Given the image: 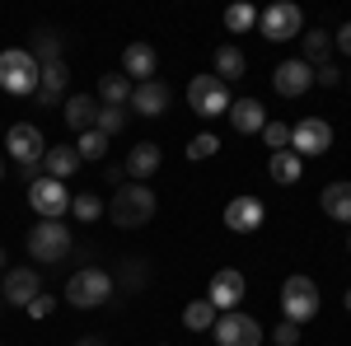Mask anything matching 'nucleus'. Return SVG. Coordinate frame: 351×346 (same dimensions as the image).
Returning a JSON list of instances; mask_svg holds the SVG:
<instances>
[{
  "instance_id": "obj_1",
  "label": "nucleus",
  "mask_w": 351,
  "mask_h": 346,
  "mask_svg": "<svg viewBox=\"0 0 351 346\" xmlns=\"http://www.w3.org/2000/svg\"><path fill=\"white\" fill-rule=\"evenodd\" d=\"M155 211H160V201H155V192H150L145 183L117 187V192H112V201H108V215H112V225H117V230H141V225H150V220H155Z\"/></svg>"
},
{
  "instance_id": "obj_2",
  "label": "nucleus",
  "mask_w": 351,
  "mask_h": 346,
  "mask_svg": "<svg viewBox=\"0 0 351 346\" xmlns=\"http://www.w3.org/2000/svg\"><path fill=\"white\" fill-rule=\"evenodd\" d=\"M71 248H75V239H71V225H61V220H38L33 230H28V258L43 267H56L71 258Z\"/></svg>"
},
{
  "instance_id": "obj_3",
  "label": "nucleus",
  "mask_w": 351,
  "mask_h": 346,
  "mask_svg": "<svg viewBox=\"0 0 351 346\" xmlns=\"http://www.w3.org/2000/svg\"><path fill=\"white\" fill-rule=\"evenodd\" d=\"M108 299H112V276L104 267H80L66 281V304H75V309H99Z\"/></svg>"
},
{
  "instance_id": "obj_4",
  "label": "nucleus",
  "mask_w": 351,
  "mask_h": 346,
  "mask_svg": "<svg viewBox=\"0 0 351 346\" xmlns=\"http://www.w3.org/2000/svg\"><path fill=\"white\" fill-rule=\"evenodd\" d=\"M0 89L19 94V99L38 94V61H33V52H24V47L0 52Z\"/></svg>"
},
{
  "instance_id": "obj_5",
  "label": "nucleus",
  "mask_w": 351,
  "mask_h": 346,
  "mask_svg": "<svg viewBox=\"0 0 351 346\" xmlns=\"http://www.w3.org/2000/svg\"><path fill=\"white\" fill-rule=\"evenodd\" d=\"M230 84L216 80V75H192L188 80V108L197 117H225L230 112Z\"/></svg>"
},
{
  "instance_id": "obj_6",
  "label": "nucleus",
  "mask_w": 351,
  "mask_h": 346,
  "mask_svg": "<svg viewBox=\"0 0 351 346\" xmlns=\"http://www.w3.org/2000/svg\"><path fill=\"white\" fill-rule=\"evenodd\" d=\"M281 314H286V323H309L319 314V286L309 276H286L281 281Z\"/></svg>"
},
{
  "instance_id": "obj_7",
  "label": "nucleus",
  "mask_w": 351,
  "mask_h": 346,
  "mask_svg": "<svg viewBox=\"0 0 351 346\" xmlns=\"http://www.w3.org/2000/svg\"><path fill=\"white\" fill-rule=\"evenodd\" d=\"M258 28H263L267 42H291V38H300V28H304V14H300V5H291V0H276V5H267L258 14Z\"/></svg>"
},
{
  "instance_id": "obj_8",
  "label": "nucleus",
  "mask_w": 351,
  "mask_h": 346,
  "mask_svg": "<svg viewBox=\"0 0 351 346\" xmlns=\"http://www.w3.org/2000/svg\"><path fill=\"white\" fill-rule=\"evenodd\" d=\"M291 150H295L300 160L328 155L332 150V127H328L324 117H300L295 127H291Z\"/></svg>"
},
{
  "instance_id": "obj_9",
  "label": "nucleus",
  "mask_w": 351,
  "mask_h": 346,
  "mask_svg": "<svg viewBox=\"0 0 351 346\" xmlns=\"http://www.w3.org/2000/svg\"><path fill=\"white\" fill-rule=\"evenodd\" d=\"M211 337H216V346H263V328H258V319H248V314H220L216 328H211Z\"/></svg>"
},
{
  "instance_id": "obj_10",
  "label": "nucleus",
  "mask_w": 351,
  "mask_h": 346,
  "mask_svg": "<svg viewBox=\"0 0 351 346\" xmlns=\"http://www.w3.org/2000/svg\"><path fill=\"white\" fill-rule=\"evenodd\" d=\"M28 206L43 215V220H61V215L71 211V192H66V183H56V178H38V183L28 187Z\"/></svg>"
},
{
  "instance_id": "obj_11",
  "label": "nucleus",
  "mask_w": 351,
  "mask_h": 346,
  "mask_svg": "<svg viewBox=\"0 0 351 346\" xmlns=\"http://www.w3.org/2000/svg\"><path fill=\"white\" fill-rule=\"evenodd\" d=\"M5 150H10V160H14V164H43L47 140H43V132H38L33 122H14V127L5 132Z\"/></svg>"
},
{
  "instance_id": "obj_12",
  "label": "nucleus",
  "mask_w": 351,
  "mask_h": 346,
  "mask_svg": "<svg viewBox=\"0 0 351 346\" xmlns=\"http://www.w3.org/2000/svg\"><path fill=\"white\" fill-rule=\"evenodd\" d=\"M38 295H43L38 267H10V271H5V281H0V299H5V304H14V309H28Z\"/></svg>"
},
{
  "instance_id": "obj_13",
  "label": "nucleus",
  "mask_w": 351,
  "mask_h": 346,
  "mask_svg": "<svg viewBox=\"0 0 351 346\" xmlns=\"http://www.w3.org/2000/svg\"><path fill=\"white\" fill-rule=\"evenodd\" d=\"M243 271H234V267H220L216 276H211V286H206V299L216 304V314H234L243 299Z\"/></svg>"
},
{
  "instance_id": "obj_14",
  "label": "nucleus",
  "mask_w": 351,
  "mask_h": 346,
  "mask_svg": "<svg viewBox=\"0 0 351 346\" xmlns=\"http://www.w3.org/2000/svg\"><path fill=\"white\" fill-rule=\"evenodd\" d=\"M263 220H267L263 201L248 197V192H239V197L225 201V230H234V234H253V230H263Z\"/></svg>"
},
{
  "instance_id": "obj_15",
  "label": "nucleus",
  "mask_w": 351,
  "mask_h": 346,
  "mask_svg": "<svg viewBox=\"0 0 351 346\" xmlns=\"http://www.w3.org/2000/svg\"><path fill=\"white\" fill-rule=\"evenodd\" d=\"M271 84H276V94H281V99H300V94H309V89H314V66H304L300 56H291V61H281V66H276Z\"/></svg>"
},
{
  "instance_id": "obj_16",
  "label": "nucleus",
  "mask_w": 351,
  "mask_h": 346,
  "mask_svg": "<svg viewBox=\"0 0 351 346\" xmlns=\"http://www.w3.org/2000/svg\"><path fill=\"white\" fill-rule=\"evenodd\" d=\"M66 84H71V66H66V56H61V61H43V66H38V103L56 108V103H61V94H66Z\"/></svg>"
},
{
  "instance_id": "obj_17",
  "label": "nucleus",
  "mask_w": 351,
  "mask_h": 346,
  "mask_svg": "<svg viewBox=\"0 0 351 346\" xmlns=\"http://www.w3.org/2000/svg\"><path fill=\"white\" fill-rule=\"evenodd\" d=\"M155 66H160V56H155L150 42H127V47H122V75L132 84L155 80Z\"/></svg>"
},
{
  "instance_id": "obj_18",
  "label": "nucleus",
  "mask_w": 351,
  "mask_h": 346,
  "mask_svg": "<svg viewBox=\"0 0 351 346\" xmlns=\"http://www.w3.org/2000/svg\"><path fill=\"white\" fill-rule=\"evenodd\" d=\"M169 103H173V94L164 80H145L132 89V112H141V117H164Z\"/></svg>"
},
{
  "instance_id": "obj_19",
  "label": "nucleus",
  "mask_w": 351,
  "mask_h": 346,
  "mask_svg": "<svg viewBox=\"0 0 351 346\" xmlns=\"http://www.w3.org/2000/svg\"><path fill=\"white\" fill-rule=\"evenodd\" d=\"M225 117H230V127H234L239 136H253V132H263V127H267V112H263L258 99H234Z\"/></svg>"
},
{
  "instance_id": "obj_20",
  "label": "nucleus",
  "mask_w": 351,
  "mask_h": 346,
  "mask_svg": "<svg viewBox=\"0 0 351 346\" xmlns=\"http://www.w3.org/2000/svg\"><path fill=\"white\" fill-rule=\"evenodd\" d=\"M61 108H66L61 117H66V127H71V132H89V127H94V117H99V99H94V94H71Z\"/></svg>"
},
{
  "instance_id": "obj_21",
  "label": "nucleus",
  "mask_w": 351,
  "mask_h": 346,
  "mask_svg": "<svg viewBox=\"0 0 351 346\" xmlns=\"http://www.w3.org/2000/svg\"><path fill=\"white\" fill-rule=\"evenodd\" d=\"M160 164H164V150L145 140V145H136L132 155H127V178H132V183H145V178L160 169Z\"/></svg>"
},
{
  "instance_id": "obj_22",
  "label": "nucleus",
  "mask_w": 351,
  "mask_h": 346,
  "mask_svg": "<svg viewBox=\"0 0 351 346\" xmlns=\"http://www.w3.org/2000/svg\"><path fill=\"white\" fill-rule=\"evenodd\" d=\"M319 206H324L328 220H337V225H351V183H328L324 197H319Z\"/></svg>"
},
{
  "instance_id": "obj_23",
  "label": "nucleus",
  "mask_w": 351,
  "mask_h": 346,
  "mask_svg": "<svg viewBox=\"0 0 351 346\" xmlns=\"http://www.w3.org/2000/svg\"><path fill=\"white\" fill-rule=\"evenodd\" d=\"M43 169H47V178L66 183V178L80 169V155H75V145H47V155H43Z\"/></svg>"
},
{
  "instance_id": "obj_24",
  "label": "nucleus",
  "mask_w": 351,
  "mask_h": 346,
  "mask_svg": "<svg viewBox=\"0 0 351 346\" xmlns=\"http://www.w3.org/2000/svg\"><path fill=\"white\" fill-rule=\"evenodd\" d=\"M243 71H248V61H243V52L234 47V42H220L216 47V80H243Z\"/></svg>"
},
{
  "instance_id": "obj_25",
  "label": "nucleus",
  "mask_w": 351,
  "mask_h": 346,
  "mask_svg": "<svg viewBox=\"0 0 351 346\" xmlns=\"http://www.w3.org/2000/svg\"><path fill=\"white\" fill-rule=\"evenodd\" d=\"M132 89L136 84L127 80V75H122V71H117V75H99V99H104V108H122V103H132Z\"/></svg>"
},
{
  "instance_id": "obj_26",
  "label": "nucleus",
  "mask_w": 351,
  "mask_h": 346,
  "mask_svg": "<svg viewBox=\"0 0 351 346\" xmlns=\"http://www.w3.org/2000/svg\"><path fill=\"white\" fill-rule=\"evenodd\" d=\"M328 56H332V33L309 28V33H304V42H300V61H304V66H324Z\"/></svg>"
},
{
  "instance_id": "obj_27",
  "label": "nucleus",
  "mask_w": 351,
  "mask_h": 346,
  "mask_svg": "<svg viewBox=\"0 0 351 346\" xmlns=\"http://www.w3.org/2000/svg\"><path fill=\"white\" fill-rule=\"evenodd\" d=\"M267 173H271V183H300V173H304V160H300L295 150H276L267 164Z\"/></svg>"
},
{
  "instance_id": "obj_28",
  "label": "nucleus",
  "mask_w": 351,
  "mask_h": 346,
  "mask_svg": "<svg viewBox=\"0 0 351 346\" xmlns=\"http://www.w3.org/2000/svg\"><path fill=\"white\" fill-rule=\"evenodd\" d=\"M216 304H211V299H192L188 309H183V328H188V332H211V328H216Z\"/></svg>"
},
{
  "instance_id": "obj_29",
  "label": "nucleus",
  "mask_w": 351,
  "mask_h": 346,
  "mask_svg": "<svg viewBox=\"0 0 351 346\" xmlns=\"http://www.w3.org/2000/svg\"><path fill=\"white\" fill-rule=\"evenodd\" d=\"M33 61H61V33L56 28H38L33 33Z\"/></svg>"
},
{
  "instance_id": "obj_30",
  "label": "nucleus",
  "mask_w": 351,
  "mask_h": 346,
  "mask_svg": "<svg viewBox=\"0 0 351 346\" xmlns=\"http://www.w3.org/2000/svg\"><path fill=\"white\" fill-rule=\"evenodd\" d=\"M108 145H112L108 136L89 127V132H80V140H75V155H80V164H84V160H94V164H99L104 155H108Z\"/></svg>"
},
{
  "instance_id": "obj_31",
  "label": "nucleus",
  "mask_w": 351,
  "mask_h": 346,
  "mask_svg": "<svg viewBox=\"0 0 351 346\" xmlns=\"http://www.w3.org/2000/svg\"><path fill=\"white\" fill-rule=\"evenodd\" d=\"M71 211H75L80 225H94L108 206H104V197H99V192H80V197H71Z\"/></svg>"
},
{
  "instance_id": "obj_32",
  "label": "nucleus",
  "mask_w": 351,
  "mask_h": 346,
  "mask_svg": "<svg viewBox=\"0 0 351 346\" xmlns=\"http://www.w3.org/2000/svg\"><path fill=\"white\" fill-rule=\"evenodd\" d=\"M225 28H230V33H248V28H258V10H253L248 0L230 5V10H225Z\"/></svg>"
},
{
  "instance_id": "obj_33",
  "label": "nucleus",
  "mask_w": 351,
  "mask_h": 346,
  "mask_svg": "<svg viewBox=\"0 0 351 346\" xmlns=\"http://www.w3.org/2000/svg\"><path fill=\"white\" fill-rule=\"evenodd\" d=\"M145 281H150V262H145V258H127V262H122V286H127V291H141Z\"/></svg>"
},
{
  "instance_id": "obj_34",
  "label": "nucleus",
  "mask_w": 351,
  "mask_h": 346,
  "mask_svg": "<svg viewBox=\"0 0 351 346\" xmlns=\"http://www.w3.org/2000/svg\"><path fill=\"white\" fill-rule=\"evenodd\" d=\"M122 127H127V112H122V108H99V117H94V132H104L112 140V136L122 132Z\"/></svg>"
},
{
  "instance_id": "obj_35",
  "label": "nucleus",
  "mask_w": 351,
  "mask_h": 346,
  "mask_svg": "<svg viewBox=\"0 0 351 346\" xmlns=\"http://www.w3.org/2000/svg\"><path fill=\"white\" fill-rule=\"evenodd\" d=\"M216 150H220V136H211V132H197V136L188 140V160H197V164L211 160Z\"/></svg>"
},
{
  "instance_id": "obj_36",
  "label": "nucleus",
  "mask_w": 351,
  "mask_h": 346,
  "mask_svg": "<svg viewBox=\"0 0 351 346\" xmlns=\"http://www.w3.org/2000/svg\"><path fill=\"white\" fill-rule=\"evenodd\" d=\"M263 140H267L271 155H276V150H291V127H286V122H271V117H267V127H263Z\"/></svg>"
},
{
  "instance_id": "obj_37",
  "label": "nucleus",
  "mask_w": 351,
  "mask_h": 346,
  "mask_svg": "<svg viewBox=\"0 0 351 346\" xmlns=\"http://www.w3.org/2000/svg\"><path fill=\"white\" fill-rule=\"evenodd\" d=\"M271 342H276V346H295L300 342V323L281 319V323H276V332H271Z\"/></svg>"
},
{
  "instance_id": "obj_38",
  "label": "nucleus",
  "mask_w": 351,
  "mask_h": 346,
  "mask_svg": "<svg viewBox=\"0 0 351 346\" xmlns=\"http://www.w3.org/2000/svg\"><path fill=\"white\" fill-rule=\"evenodd\" d=\"M337 80H342V71H337L332 61H324V66H314V84H324V89H337Z\"/></svg>"
},
{
  "instance_id": "obj_39",
  "label": "nucleus",
  "mask_w": 351,
  "mask_h": 346,
  "mask_svg": "<svg viewBox=\"0 0 351 346\" xmlns=\"http://www.w3.org/2000/svg\"><path fill=\"white\" fill-rule=\"evenodd\" d=\"M52 309H56V299H52V295H47V291H43V295H38V299H33V304H28V309H24V314H28V319H47Z\"/></svg>"
},
{
  "instance_id": "obj_40",
  "label": "nucleus",
  "mask_w": 351,
  "mask_h": 346,
  "mask_svg": "<svg viewBox=\"0 0 351 346\" xmlns=\"http://www.w3.org/2000/svg\"><path fill=\"white\" fill-rule=\"evenodd\" d=\"M104 183H108V187L127 183V164H108V169H104Z\"/></svg>"
},
{
  "instance_id": "obj_41",
  "label": "nucleus",
  "mask_w": 351,
  "mask_h": 346,
  "mask_svg": "<svg viewBox=\"0 0 351 346\" xmlns=\"http://www.w3.org/2000/svg\"><path fill=\"white\" fill-rule=\"evenodd\" d=\"M332 47H337V52H347L351 56V19L342 28H337V38H332Z\"/></svg>"
},
{
  "instance_id": "obj_42",
  "label": "nucleus",
  "mask_w": 351,
  "mask_h": 346,
  "mask_svg": "<svg viewBox=\"0 0 351 346\" xmlns=\"http://www.w3.org/2000/svg\"><path fill=\"white\" fill-rule=\"evenodd\" d=\"M75 346H108V342H104V337H80Z\"/></svg>"
},
{
  "instance_id": "obj_43",
  "label": "nucleus",
  "mask_w": 351,
  "mask_h": 346,
  "mask_svg": "<svg viewBox=\"0 0 351 346\" xmlns=\"http://www.w3.org/2000/svg\"><path fill=\"white\" fill-rule=\"evenodd\" d=\"M0 183H5V160H0Z\"/></svg>"
},
{
  "instance_id": "obj_44",
  "label": "nucleus",
  "mask_w": 351,
  "mask_h": 346,
  "mask_svg": "<svg viewBox=\"0 0 351 346\" xmlns=\"http://www.w3.org/2000/svg\"><path fill=\"white\" fill-rule=\"evenodd\" d=\"M0 267H5V248H0Z\"/></svg>"
},
{
  "instance_id": "obj_45",
  "label": "nucleus",
  "mask_w": 351,
  "mask_h": 346,
  "mask_svg": "<svg viewBox=\"0 0 351 346\" xmlns=\"http://www.w3.org/2000/svg\"><path fill=\"white\" fill-rule=\"evenodd\" d=\"M347 309H351V291H347Z\"/></svg>"
},
{
  "instance_id": "obj_46",
  "label": "nucleus",
  "mask_w": 351,
  "mask_h": 346,
  "mask_svg": "<svg viewBox=\"0 0 351 346\" xmlns=\"http://www.w3.org/2000/svg\"><path fill=\"white\" fill-rule=\"evenodd\" d=\"M0 309H5V299H0Z\"/></svg>"
},
{
  "instance_id": "obj_47",
  "label": "nucleus",
  "mask_w": 351,
  "mask_h": 346,
  "mask_svg": "<svg viewBox=\"0 0 351 346\" xmlns=\"http://www.w3.org/2000/svg\"><path fill=\"white\" fill-rule=\"evenodd\" d=\"M347 248H351V239H347Z\"/></svg>"
},
{
  "instance_id": "obj_48",
  "label": "nucleus",
  "mask_w": 351,
  "mask_h": 346,
  "mask_svg": "<svg viewBox=\"0 0 351 346\" xmlns=\"http://www.w3.org/2000/svg\"><path fill=\"white\" fill-rule=\"evenodd\" d=\"M0 346H5V342H0Z\"/></svg>"
},
{
  "instance_id": "obj_49",
  "label": "nucleus",
  "mask_w": 351,
  "mask_h": 346,
  "mask_svg": "<svg viewBox=\"0 0 351 346\" xmlns=\"http://www.w3.org/2000/svg\"><path fill=\"white\" fill-rule=\"evenodd\" d=\"M347 80H351V75H347Z\"/></svg>"
}]
</instances>
